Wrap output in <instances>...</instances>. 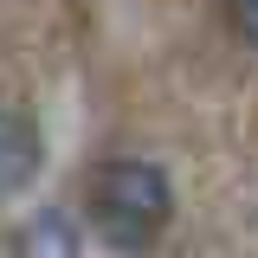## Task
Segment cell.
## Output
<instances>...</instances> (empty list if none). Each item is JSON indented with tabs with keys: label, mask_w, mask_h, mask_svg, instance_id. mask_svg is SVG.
<instances>
[{
	"label": "cell",
	"mask_w": 258,
	"mask_h": 258,
	"mask_svg": "<svg viewBox=\"0 0 258 258\" xmlns=\"http://www.w3.org/2000/svg\"><path fill=\"white\" fill-rule=\"evenodd\" d=\"M84 207H91L97 232L123 252H142L155 239V226L168 220L174 194H168V174L155 161H103L84 187Z\"/></svg>",
	"instance_id": "cell-1"
},
{
	"label": "cell",
	"mask_w": 258,
	"mask_h": 258,
	"mask_svg": "<svg viewBox=\"0 0 258 258\" xmlns=\"http://www.w3.org/2000/svg\"><path fill=\"white\" fill-rule=\"evenodd\" d=\"M39 161H45L39 129H32L26 116H13V110H0V200H13L20 187H32Z\"/></svg>",
	"instance_id": "cell-2"
},
{
	"label": "cell",
	"mask_w": 258,
	"mask_h": 258,
	"mask_svg": "<svg viewBox=\"0 0 258 258\" xmlns=\"http://www.w3.org/2000/svg\"><path fill=\"white\" fill-rule=\"evenodd\" d=\"M20 258H78V232L64 213H39L20 232Z\"/></svg>",
	"instance_id": "cell-3"
},
{
	"label": "cell",
	"mask_w": 258,
	"mask_h": 258,
	"mask_svg": "<svg viewBox=\"0 0 258 258\" xmlns=\"http://www.w3.org/2000/svg\"><path fill=\"white\" fill-rule=\"evenodd\" d=\"M226 13H232V32L245 45H258V0H226Z\"/></svg>",
	"instance_id": "cell-4"
}]
</instances>
